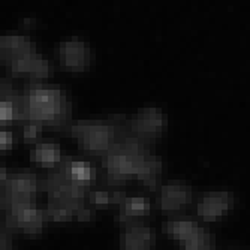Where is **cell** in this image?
Masks as SVG:
<instances>
[{"label": "cell", "mask_w": 250, "mask_h": 250, "mask_svg": "<svg viewBox=\"0 0 250 250\" xmlns=\"http://www.w3.org/2000/svg\"><path fill=\"white\" fill-rule=\"evenodd\" d=\"M0 250H17L12 232L5 226L0 228Z\"/></svg>", "instance_id": "obj_22"}, {"label": "cell", "mask_w": 250, "mask_h": 250, "mask_svg": "<svg viewBox=\"0 0 250 250\" xmlns=\"http://www.w3.org/2000/svg\"><path fill=\"white\" fill-rule=\"evenodd\" d=\"M63 159L62 148L56 143H38L30 150V162L39 168L56 169Z\"/></svg>", "instance_id": "obj_15"}, {"label": "cell", "mask_w": 250, "mask_h": 250, "mask_svg": "<svg viewBox=\"0 0 250 250\" xmlns=\"http://www.w3.org/2000/svg\"><path fill=\"white\" fill-rule=\"evenodd\" d=\"M199 228V225L192 220V219H188V217H180V219H174V220H169L164 225V231L172 237L174 240H178V241H188Z\"/></svg>", "instance_id": "obj_18"}, {"label": "cell", "mask_w": 250, "mask_h": 250, "mask_svg": "<svg viewBox=\"0 0 250 250\" xmlns=\"http://www.w3.org/2000/svg\"><path fill=\"white\" fill-rule=\"evenodd\" d=\"M6 72L9 77H27L30 84H33L50 78L54 74V64L33 50L18 60L6 64Z\"/></svg>", "instance_id": "obj_9"}, {"label": "cell", "mask_w": 250, "mask_h": 250, "mask_svg": "<svg viewBox=\"0 0 250 250\" xmlns=\"http://www.w3.org/2000/svg\"><path fill=\"white\" fill-rule=\"evenodd\" d=\"M41 189V180L32 171H17L9 174L3 189L0 190V210H8L20 204L33 202V196Z\"/></svg>", "instance_id": "obj_5"}, {"label": "cell", "mask_w": 250, "mask_h": 250, "mask_svg": "<svg viewBox=\"0 0 250 250\" xmlns=\"http://www.w3.org/2000/svg\"><path fill=\"white\" fill-rule=\"evenodd\" d=\"M15 143V136L9 130H0V153L8 151Z\"/></svg>", "instance_id": "obj_23"}, {"label": "cell", "mask_w": 250, "mask_h": 250, "mask_svg": "<svg viewBox=\"0 0 250 250\" xmlns=\"http://www.w3.org/2000/svg\"><path fill=\"white\" fill-rule=\"evenodd\" d=\"M234 206V195L231 192H211L204 196L198 204V214L204 219H216L228 213Z\"/></svg>", "instance_id": "obj_12"}, {"label": "cell", "mask_w": 250, "mask_h": 250, "mask_svg": "<svg viewBox=\"0 0 250 250\" xmlns=\"http://www.w3.org/2000/svg\"><path fill=\"white\" fill-rule=\"evenodd\" d=\"M126 195L123 192H108V190H92L88 193V202L96 206H108V204H122Z\"/></svg>", "instance_id": "obj_20"}, {"label": "cell", "mask_w": 250, "mask_h": 250, "mask_svg": "<svg viewBox=\"0 0 250 250\" xmlns=\"http://www.w3.org/2000/svg\"><path fill=\"white\" fill-rule=\"evenodd\" d=\"M125 116H116L108 120H77L67 125V132L78 143L81 151L88 156L104 157L126 130Z\"/></svg>", "instance_id": "obj_3"}, {"label": "cell", "mask_w": 250, "mask_h": 250, "mask_svg": "<svg viewBox=\"0 0 250 250\" xmlns=\"http://www.w3.org/2000/svg\"><path fill=\"white\" fill-rule=\"evenodd\" d=\"M8 178H9V171L6 168H3V167H0V190L3 189Z\"/></svg>", "instance_id": "obj_24"}, {"label": "cell", "mask_w": 250, "mask_h": 250, "mask_svg": "<svg viewBox=\"0 0 250 250\" xmlns=\"http://www.w3.org/2000/svg\"><path fill=\"white\" fill-rule=\"evenodd\" d=\"M59 167L63 169V172L67 177H71L75 181H80V183L92 185L95 177H96L95 168L88 162H84V161H81V159H75L71 156H63Z\"/></svg>", "instance_id": "obj_16"}, {"label": "cell", "mask_w": 250, "mask_h": 250, "mask_svg": "<svg viewBox=\"0 0 250 250\" xmlns=\"http://www.w3.org/2000/svg\"><path fill=\"white\" fill-rule=\"evenodd\" d=\"M148 154V146L133 138L126 129L117 144L102 157L106 181L116 186L132 177H138Z\"/></svg>", "instance_id": "obj_4"}, {"label": "cell", "mask_w": 250, "mask_h": 250, "mask_svg": "<svg viewBox=\"0 0 250 250\" xmlns=\"http://www.w3.org/2000/svg\"><path fill=\"white\" fill-rule=\"evenodd\" d=\"M47 217V211L39 208L35 202L20 204L6 210L5 228H8L12 234L20 232L29 237H36L42 232Z\"/></svg>", "instance_id": "obj_6"}, {"label": "cell", "mask_w": 250, "mask_h": 250, "mask_svg": "<svg viewBox=\"0 0 250 250\" xmlns=\"http://www.w3.org/2000/svg\"><path fill=\"white\" fill-rule=\"evenodd\" d=\"M164 126L165 120L161 108H141L136 112L135 119L126 122L127 132L147 146L161 136Z\"/></svg>", "instance_id": "obj_8"}, {"label": "cell", "mask_w": 250, "mask_h": 250, "mask_svg": "<svg viewBox=\"0 0 250 250\" xmlns=\"http://www.w3.org/2000/svg\"><path fill=\"white\" fill-rule=\"evenodd\" d=\"M24 120V95L8 78H0V123Z\"/></svg>", "instance_id": "obj_10"}, {"label": "cell", "mask_w": 250, "mask_h": 250, "mask_svg": "<svg viewBox=\"0 0 250 250\" xmlns=\"http://www.w3.org/2000/svg\"><path fill=\"white\" fill-rule=\"evenodd\" d=\"M162 174V161L161 157L153 156L151 153L147 156L146 162L138 174V180H141L144 185L148 186V189L154 190L159 185V178H161Z\"/></svg>", "instance_id": "obj_19"}, {"label": "cell", "mask_w": 250, "mask_h": 250, "mask_svg": "<svg viewBox=\"0 0 250 250\" xmlns=\"http://www.w3.org/2000/svg\"><path fill=\"white\" fill-rule=\"evenodd\" d=\"M183 250H213L208 231L199 226L198 231L188 241H185Z\"/></svg>", "instance_id": "obj_21"}, {"label": "cell", "mask_w": 250, "mask_h": 250, "mask_svg": "<svg viewBox=\"0 0 250 250\" xmlns=\"http://www.w3.org/2000/svg\"><path fill=\"white\" fill-rule=\"evenodd\" d=\"M153 240V231L148 226L127 222L122 234L120 246L122 250H151Z\"/></svg>", "instance_id": "obj_13"}, {"label": "cell", "mask_w": 250, "mask_h": 250, "mask_svg": "<svg viewBox=\"0 0 250 250\" xmlns=\"http://www.w3.org/2000/svg\"><path fill=\"white\" fill-rule=\"evenodd\" d=\"M33 50L32 39L27 35L9 33L0 36V62L5 63V66Z\"/></svg>", "instance_id": "obj_11"}, {"label": "cell", "mask_w": 250, "mask_h": 250, "mask_svg": "<svg viewBox=\"0 0 250 250\" xmlns=\"http://www.w3.org/2000/svg\"><path fill=\"white\" fill-rule=\"evenodd\" d=\"M54 54L62 69L67 72H85L92 64V50L88 43L78 36L67 38L60 42Z\"/></svg>", "instance_id": "obj_7"}, {"label": "cell", "mask_w": 250, "mask_h": 250, "mask_svg": "<svg viewBox=\"0 0 250 250\" xmlns=\"http://www.w3.org/2000/svg\"><path fill=\"white\" fill-rule=\"evenodd\" d=\"M41 190L47 193V216L54 222H88L92 210L87 206L92 185L80 183L67 177L60 167L50 177L41 180Z\"/></svg>", "instance_id": "obj_1"}, {"label": "cell", "mask_w": 250, "mask_h": 250, "mask_svg": "<svg viewBox=\"0 0 250 250\" xmlns=\"http://www.w3.org/2000/svg\"><path fill=\"white\" fill-rule=\"evenodd\" d=\"M122 206V214L116 219L120 223H127V220L135 217H143L150 214L151 204L144 196H130L125 198V201L120 204Z\"/></svg>", "instance_id": "obj_17"}, {"label": "cell", "mask_w": 250, "mask_h": 250, "mask_svg": "<svg viewBox=\"0 0 250 250\" xmlns=\"http://www.w3.org/2000/svg\"><path fill=\"white\" fill-rule=\"evenodd\" d=\"M190 201V190L185 183L169 181L161 190V210L164 214H172Z\"/></svg>", "instance_id": "obj_14"}, {"label": "cell", "mask_w": 250, "mask_h": 250, "mask_svg": "<svg viewBox=\"0 0 250 250\" xmlns=\"http://www.w3.org/2000/svg\"><path fill=\"white\" fill-rule=\"evenodd\" d=\"M24 95V125L60 129L69 123L71 105L63 88L53 84L33 83L22 92Z\"/></svg>", "instance_id": "obj_2"}]
</instances>
